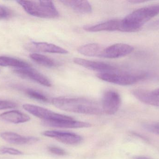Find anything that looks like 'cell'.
Returning <instances> with one entry per match:
<instances>
[{"label": "cell", "instance_id": "obj_10", "mask_svg": "<svg viewBox=\"0 0 159 159\" xmlns=\"http://www.w3.org/2000/svg\"><path fill=\"white\" fill-rule=\"evenodd\" d=\"M73 62L77 65L99 73L114 72L117 70L115 66L102 62L89 60L79 58H74Z\"/></svg>", "mask_w": 159, "mask_h": 159}, {"label": "cell", "instance_id": "obj_14", "mask_svg": "<svg viewBox=\"0 0 159 159\" xmlns=\"http://www.w3.org/2000/svg\"><path fill=\"white\" fill-rule=\"evenodd\" d=\"M43 124L48 127L61 129H80L89 128L91 125L87 122L72 120H58V121H43Z\"/></svg>", "mask_w": 159, "mask_h": 159}, {"label": "cell", "instance_id": "obj_6", "mask_svg": "<svg viewBox=\"0 0 159 159\" xmlns=\"http://www.w3.org/2000/svg\"><path fill=\"white\" fill-rule=\"evenodd\" d=\"M121 98L116 91H107L103 96L102 107L103 113L108 115L116 114L120 107Z\"/></svg>", "mask_w": 159, "mask_h": 159}, {"label": "cell", "instance_id": "obj_21", "mask_svg": "<svg viewBox=\"0 0 159 159\" xmlns=\"http://www.w3.org/2000/svg\"><path fill=\"white\" fill-rule=\"evenodd\" d=\"M26 93L30 98L40 101L43 102H48V99L47 97L42 92L35 90L28 89L26 90Z\"/></svg>", "mask_w": 159, "mask_h": 159}, {"label": "cell", "instance_id": "obj_19", "mask_svg": "<svg viewBox=\"0 0 159 159\" xmlns=\"http://www.w3.org/2000/svg\"><path fill=\"white\" fill-rule=\"evenodd\" d=\"M30 58L34 62L42 66L48 68L58 67L59 66V63L52 58L37 53H33L30 54Z\"/></svg>", "mask_w": 159, "mask_h": 159}, {"label": "cell", "instance_id": "obj_17", "mask_svg": "<svg viewBox=\"0 0 159 159\" xmlns=\"http://www.w3.org/2000/svg\"><path fill=\"white\" fill-rule=\"evenodd\" d=\"M63 5L79 14H89L92 11L91 5L87 1H61Z\"/></svg>", "mask_w": 159, "mask_h": 159}, {"label": "cell", "instance_id": "obj_12", "mask_svg": "<svg viewBox=\"0 0 159 159\" xmlns=\"http://www.w3.org/2000/svg\"><path fill=\"white\" fill-rule=\"evenodd\" d=\"M121 20L112 19L95 25H87L83 29L89 32H97L101 31H120Z\"/></svg>", "mask_w": 159, "mask_h": 159}, {"label": "cell", "instance_id": "obj_16", "mask_svg": "<svg viewBox=\"0 0 159 159\" xmlns=\"http://www.w3.org/2000/svg\"><path fill=\"white\" fill-rule=\"evenodd\" d=\"M30 119L28 115L16 110L8 111L0 115V120L15 124L28 122Z\"/></svg>", "mask_w": 159, "mask_h": 159}, {"label": "cell", "instance_id": "obj_28", "mask_svg": "<svg viewBox=\"0 0 159 159\" xmlns=\"http://www.w3.org/2000/svg\"><path fill=\"white\" fill-rule=\"evenodd\" d=\"M129 2L132 3L134 4H138L140 3L145 2H146L145 1H142V0H132V1H129Z\"/></svg>", "mask_w": 159, "mask_h": 159}, {"label": "cell", "instance_id": "obj_30", "mask_svg": "<svg viewBox=\"0 0 159 159\" xmlns=\"http://www.w3.org/2000/svg\"><path fill=\"white\" fill-rule=\"evenodd\" d=\"M136 159H149L148 158L144 157H139L137 158Z\"/></svg>", "mask_w": 159, "mask_h": 159}, {"label": "cell", "instance_id": "obj_13", "mask_svg": "<svg viewBox=\"0 0 159 159\" xmlns=\"http://www.w3.org/2000/svg\"><path fill=\"white\" fill-rule=\"evenodd\" d=\"M3 140L7 143L16 145L30 144L38 142L39 139L36 137H26L13 132H3L0 134Z\"/></svg>", "mask_w": 159, "mask_h": 159}, {"label": "cell", "instance_id": "obj_4", "mask_svg": "<svg viewBox=\"0 0 159 159\" xmlns=\"http://www.w3.org/2000/svg\"><path fill=\"white\" fill-rule=\"evenodd\" d=\"M29 15L42 18H56L59 13L54 3L51 1H17Z\"/></svg>", "mask_w": 159, "mask_h": 159}, {"label": "cell", "instance_id": "obj_2", "mask_svg": "<svg viewBox=\"0 0 159 159\" xmlns=\"http://www.w3.org/2000/svg\"><path fill=\"white\" fill-rule=\"evenodd\" d=\"M159 14V4L152 5L136 9L121 20L120 31H138L146 22Z\"/></svg>", "mask_w": 159, "mask_h": 159}, {"label": "cell", "instance_id": "obj_11", "mask_svg": "<svg viewBox=\"0 0 159 159\" xmlns=\"http://www.w3.org/2000/svg\"><path fill=\"white\" fill-rule=\"evenodd\" d=\"M43 134L47 137L54 138L57 141L66 144H77L82 140L81 136L78 134L68 132L46 131L43 132Z\"/></svg>", "mask_w": 159, "mask_h": 159}, {"label": "cell", "instance_id": "obj_25", "mask_svg": "<svg viewBox=\"0 0 159 159\" xmlns=\"http://www.w3.org/2000/svg\"><path fill=\"white\" fill-rule=\"evenodd\" d=\"M48 150L52 154L58 156H64L66 155V152L65 150L60 147H50L48 148Z\"/></svg>", "mask_w": 159, "mask_h": 159}, {"label": "cell", "instance_id": "obj_1", "mask_svg": "<svg viewBox=\"0 0 159 159\" xmlns=\"http://www.w3.org/2000/svg\"><path fill=\"white\" fill-rule=\"evenodd\" d=\"M51 102L57 108L63 111L90 115L103 113L102 105L86 98L58 97L52 99Z\"/></svg>", "mask_w": 159, "mask_h": 159}, {"label": "cell", "instance_id": "obj_8", "mask_svg": "<svg viewBox=\"0 0 159 159\" xmlns=\"http://www.w3.org/2000/svg\"><path fill=\"white\" fill-rule=\"evenodd\" d=\"M25 49L33 52H45L54 54H66L68 50L54 44L46 42H32L25 46Z\"/></svg>", "mask_w": 159, "mask_h": 159}, {"label": "cell", "instance_id": "obj_29", "mask_svg": "<svg viewBox=\"0 0 159 159\" xmlns=\"http://www.w3.org/2000/svg\"><path fill=\"white\" fill-rule=\"evenodd\" d=\"M152 92H153L154 94H155V95L159 96V88L157 89V90H155L153 91H152Z\"/></svg>", "mask_w": 159, "mask_h": 159}, {"label": "cell", "instance_id": "obj_18", "mask_svg": "<svg viewBox=\"0 0 159 159\" xmlns=\"http://www.w3.org/2000/svg\"><path fill=\"white\" fill-rule=\"evenodd\" d=\"M103 47L97 43H91L80 46L78 48V52L81 55L88 57H101Z\"/></svg>", "mask_w": 159, "mask_h": 159}, {"label": "cell", "instance_id": "obj_26", "mask_svg": "<svg viewBox=\"0 0 159 159\" xmlns=\"http://www.w3.org/2000/svg\"><path fill=\"white\" fill-rule=\"evenodd\" d=\"M9 16H10V13L7 9L2 6L0 5V19L6 18Z\"/></svg>", "mask_w": 159, "mask_h": 159}, {"label": "cell", "instance_id": "obj_24", "mask_svg": "<svg viewBox=\"0 0 159 159\" xmlns=\"http://www.w3.org/2000/svg\"><path fill=\"white\" fill-rule=\"evenodd\" d=\"M17 104L13 102L0 100V110L12 109L16 107Z\"/></svg>", "mask_w": 159, "mask_h": 159}, {"label": "cell", "instance_id": "obj_23", "mask_svg": "<svg viewBox=\"0 0 159 159\" xmlns=\"http://www.w3.org/2000/svg\"><path fill=\"white\" fill-rule=\"evenodd\" d=\"M144 128L148 131L159 135V123H147L144 125Z\"/></svg>", "mask_w": 159, "mask_h": 159}, {"label": "cell", "instance_id": "obj_22", "mask_svg": "<svg viewBox=\"0 0 159 159\" xmlns=\"http://www.w3.org/2000/svg\"><path fill=\"white\" fill-rule=\"evenodd\" d=\"M4 154L20 156V155H22L23 153L20 150L15 148L7 147H1L0 148V155H4Z\"/></svg>", "mask_w": 159, "mask_h": 159}, {"label": "cell", "instance_id": "obj_15", "mask_svg": "<svg viewBox=\"0 0 159 159\" xmlns=\"http://www.w3.org/2000/svg\"><path fill=\"white\" fill-rule=\"evenodd\" d=\"M132 94L143 103L159 107V96L155 95L152 91L137 89L133 90L132 91Z\"/></svg>", "mask_w": 159, "mask_h": 159}, {"label": "cell", "instance_id": "obj_9", "mask_svg": "<svg viewBox=\"0 0 159 159\" xmlns=\"http://www.w3.org/2000/svg\"><path fill=\"white\" fill-rule=\"evenodd\" d=\"M14 72L21 77L30 79L42 86L46 87L52 86L51 81L48 77L31 66L26 68H16Z\"/></svg>", "mask_w": 159, "mask_h": 159}, {"label": "cell", "instance_id": "obj_27", "mask_svg": "<svg viewBox=\"0 0 159 159\" xmlns=\"http://www.w3.org/2000/svg\"><path fill=\"white\" fill-rule=\"evenodd\" d=\"M151 27L153 29H159V19L151 24Z\"/></svg>", "mask_w": 159, "mask_h": 159}, {"label": "cell", "instance_id": "obj_3", "mask_svg": "<svg viewBox=\"0 0 159 159\" xmlns=\"http://www.w3.org/2000/svg\"><path fill=\"white\" fill-rule=\"evenodd\" d=\"M108 72L98 73L97 77L101 80L119 86H130L146 78L148 73L140 70H124Z\"/></svg>", "mask_w": 159, "mask_h": 159}, {"label": "cell", "instance_id": "obj_20", "mask_svg": "<svg viewBox=\"0 0 159 159\" xmlns=\"http://www.w3.org/2000/svg\"><path fill=\"white\" fill-rule=\"evenodd\" d=\"M30 66L29 63L23 61L6 56H0V66L13 67L23 68Z\"/></svg>", "mask_w": 159, "mask_h": 159}, {"label": "cell", "instance_id": "obj_7", "mask_svg": "<svg viewBox=\"0 0 159 159\" xmlns=\"http://www.w3.org/2000/svg\"><path fill=\"white\" fill-rule=\"evenodd\" d=\"M134 49L133 47L128 44H114L104 48L100 58L109 59L121 58L130 54Z\"/></svg>", "mask_w": 159, "mask_h": 159}, {"label": "cell", "instance_id": "obj_5", "mask_svg": "<svg viewBox=\"0 0 159 159\" xmlns=\"http://www.w3.org/2000/svg\"><path fill=\"white\" fill-rule=\"evenodd\" d=\"M23 109L35 117L43 119L44 121H58L72 120L73 119L69 116L61 115L37 105L26 104L22 106Z\"/></svg>", "mask_w": 159, "mask_h": 159}]
</instances>
